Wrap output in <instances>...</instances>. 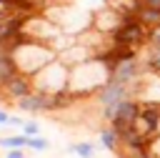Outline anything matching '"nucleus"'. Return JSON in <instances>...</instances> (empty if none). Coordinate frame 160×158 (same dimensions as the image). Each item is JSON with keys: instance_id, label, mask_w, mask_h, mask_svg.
Masks as SVG:
<instances>
[{"instance_id": "f257e3e1", "label": "nucleus", "mask_w": 160, "mask_h": 158, "mask_svg": "<svg viewBox=\"0 0 160 158\" xmlns=\"http://www.w3.org/2000/svg\"><path fill=\"white\" fill-rule=\"evenodd\" d=\"M12 60L18 65L20 73L25 75H35L38 70H42L48 63L58 60V50L48 43H40V40H32L28 35H22L20 40L12 43Z\"/></svg>"}, {"instance_id": "f03ea898", "label": "nucleus", "mask_w": 160, "mask_h": 158, "mask_svg": "<svg viewBox=\"0 0 160 158\" xmlns=\"http://www.w3.org/2000/svg\"><path fill=\"white\" fill-rule=\"evenodd\" d=\"M110 80V68L98 60V58H90L80 65H72L70 68V93L80 100V98H95V93Z\"/></svg>"}, {"instance_id": "7ed1b4c3", "label": "nucleus", "mask_w": 160, "mask_h": 158, "mask_svg": "<svg viewBox=\"0 0 160 158\" xmlns=\"http://www.w3.org/2000/svg\"><path fill=\"white\" fill-rule=\"evenodd\" d=\"M32 85L38 93H48V95L68 90L70 88V65H65L60 58L48 63L42 70H38L32 75Z\"/></svg>"}, {"instance_id": "20e7f679", "label": "nucleus", "mask_w": 160, "mask_h": 158, "mask_svg": "<svg viewBox=\"0 0 160 158\" xmlns=\"http://www.w3.org/2000/svg\"><path fill=\"white\" fill-rule=\"evenodd\" d=\"M140 98H125V100H120L118 105H108V108H98L100 110V118L105 120V123H110L112 128H118L120 133H125V130H130L132 125H135V118H138V113H140Z\"/></svg>"}, {"instance_id": "39448f33", "label": "nucleus", "mask_w": 160, "mask_h": 158, "mask_svg": "<svg viewBox=\"0 0 160 158\" xmlns=\"http://www.w3.org/2000/svg\"><path fill=\"white\" fill-rule=\"evenodd\" d=\"M148 25H142L138 20V15H125V23L110 35L112 45L118 48H135V50H142L148 45Z\"/></svg>"}, {"instance_id": "423d86ee", "label": "nucleus", "mask_w": 160, "mask_h": 158, "mask_svg": "<svg viewBox=\"0 0 160 158\" xmlns=\"http://www.w3.org/2000/svg\"><path fill=\"white\" fill-rule=\"evenodd\" d=\"M22 28H25V35L28 38L40 40V43H48V45L62 33V28L58 23H52L50 18H45V15H28Z\"/></svg>"}, {"instance_id": "0eeeda50", "label": "nucleus", "mask_w": 160, "mask_h": 158, "mask_svg": "<svg viewBox=\"0 0 160 158\" xmlns=\"http://www.w3.org/2000/svg\"><path fill=\"white\" fill-rule=\"evenodd\" d=\"M140 113L135 118V130L140 135H145L148 140H152L160 130V103H152V100H140Z\"/></svg>"}, {"instance_id": "6e6552de", "label": "nucleus", "mask_w": 160, "mask_h": 158, "mask_svg": "<svg viewBox=\"0 0 160 158\" xmlns=\"http://www.w3.org/2000/svg\"><path fill=\"white\" fill-rule=\"evenodd\" d=\"M122 23H125V15H122L118 8L105 5V8H100V10L92 13V23H90V28H95V30L102 33V35H112Z\"/></svg>"}, {"instance_id": "1a4fd4ad", "label": "nucleus", "mask_w": 160, "mask_h": 158, "mask_svg": "<svg viewBox=\"0 0 160 158\" xmlns=\"http://www.w3.org/2000/svg\"><path fill=\"white\" fill-rule=\"evenodd\" d=\"M132 95H135V88H132V85H122V83L108 80V83L95 93V103H98V108H108V105H118L120 100L132 98Z\"/></svg>"}, {"instance_id": "9d476101", "label": "nucleus", "mask_w": 160, "mask_h": 158, "mask_svg": "<svg viewBox=\"0 0 160 158\" xmlns=\"http://www.w3.org/2000/svg\"><path fill=\"white\" fill-rule=\"evenodd\" d=\"M12 108H18L20 113H55V98L48 93H38L32 90L30 95H22L12 103Z\"/></svg>"}, {"instance_id": "9b49d317", "label": "nucleus", "mask_w": 160, "mask_h": 158, "mask_svg": "<svg viewBox=\"0 0 160 158\" xmlns=\"http://www.w3.org/2000/svg\"><path fill=\"white\" fill-rule=\"evenodd\" d=\"M35 90V85H32V78L30 75H25V73H15L2 88H0V95L12 105L18 98H22V95H30Z\"/></svg>"}, {"instance_id": "f8f14e48", "label": "nucleus", "mask_w": 160, "mask_h": 158, "mask_svg": "<svg viewBox=\"0 0 160 158\" xmlns=\"http://www.w3.org/2000/svg\"><path fill=\"white\" fill-rule=\"evenodd\" d=\"M65 65H80V63H85V60H90V58H95V50L90 48V45H85V43H80V40H75L68 50H62L60 55H58Z\"/></svg>"}, {"instance_id": "ddd939ff", "label": "nucleus", "mask_w": 160, "mask_h": 158, "mask_svg": "<svg viewBox=\"0 0 160 158\" xmlns=\"http://www.w3.org/2000/svg\"><path fill=\"white\" fill-rule=\"evenodd\" d=\"M98 143H100V148H105V150H110V153H120V148H122V135H120L118 128H112L110 123H105V125L98 128Z\"/></svg>"}, {"instance_id": "4468645a", "label": "nucleus", "mask_w": 160, "mask_h": 158, "mask_svg": "<svg viewBox=\"0 0 160 158\" xmlns=\"http://www.w3.org/2000/svg\"><path fill=\"white\" fill-rule=\"evenodd\" d=\"M30 138L25 133H15V135H0V148L10 150V148H28Z\"/></svg>"}, {"instance_id": "2eb2a0df", "label": "nucleus", "mask_w": 160, "mask_h": 158, "mask_svg": "<svg viewBox=\"0 0 160 158\" xmlns=\"http://www.w3.org/2000/svg\"><path fill=\"white\" fill-rule=\"evenodd\" d=\"M138 20H140L142 25H148V28H155V25H160V10H158V8L140 5V10H138Z\"/></svg>"}, {"instance_id": "dca6fc26", "label": "nucleus", "mask_w": 160, "mask_h": 158, "mask_svg": "<svg viewBox=\"0 0 160 158\" xmlns=\"http://www.w3.org/2000/svg\"><path fill=\"white\" fill-rule=\"evenodd\" d=\"M68 153H72V155H78V158H95L98 148H95L90 140H80V143H72V145L68 148Z\"/></svg>"}, {"instance_id": "f3484780", "label": "nucleus", "mask_w": 160, "mask_h": 158, "mask_svg": "<svg viewBox=\"0 0 160 158\" xmlns=\"http://www.w3.org/2000/svg\"><path fill=\"white\" fill-rule=\"evenodd\" d=\"M15 73H20L18 65H15V60H12V58H2V60H0V88H2Z\"/></svg>"}, {"instance_id": "a211bd4d", "label": "nucleus", "mask_w": 160, "mask_h": 158, "mask_svg": "<svg viewBox=\"0 0 160 158\" xmlns=\"http://www.w3.org/2000/svg\"><path fill=\"white\" fill-rule=\"evenodd\" d=\"M28 148L30 150H38V153H45V150H50V140L45 135H35V138H30V145Z\"/></svg>"}, {"instance_id": "6ab92c4d", "label": "nucleus", "mask_w": 160, "mask_h": 158, "mask_svg": "<svg viewBox=\"0 0 160 158\" xmlns=\"http://www.w3.org/2000/svg\"><path fill=\"white\" fill-rule=\"evenodd\" d=\"M40 130H42V125H40L38 120H25V125L20 128V133H25L28 138H35V135H40Z\"/></svg>"}, {"instance_id": "aec40b11", "label": "nucleus", "mask_w": 160, "mask_h": 158, "mask_svg": "<svg viewBox=\"0 0 160 158\" xmlns=\"http://www.w3.org/2000/svg\"><path fill=\"white\" fill-rule=\"evenodd\" d=\"M22 125H25V118L18 113H10V128H22Z\"/></svg>"}, {"instance_id": "412c9836", "label": "nucleus", "mask_w": 160, "mask_h": 158, "mask_svg": "<svg viewBox=\"0 0 160 158\" xmlns=\"http://www.w3.org/2000/svg\"><path fill=\"white\" fill-rule=\"evenodd\" d=\"M2 158H25V150L22 148H10V150H5Z\"/></svg>"}, {"instance_id": "4be33fe9", "label": "nucleus", "mask_w": 160, "mask_h": 158, "mask_svg": "<svg viewBox=\"0 0 160 158\" xmlns=\"http://www.w3.org/2000/svg\"><path fill=\"white\" fill-rule=\"evenodd\" d=\"M150 153H152L155 158H160V135H155V138L150 140Z\"/></svg>"}, {"instance_id": "5701e85b", "label": "nucleus", "mask_w": 160, "mask_h": 158, "mask_svg": "<svg viewBox=\"0 0 160 158\" xmlns=\"http://www.w3.org/2000/svg\"><path fill=\"white\" fill-rule=\"evenodd\" d=\"M0 128H10V113L5 108H0Z\"/></svg>"}, {"instance_id": "b1692460", "label": "nucleus", "mask_w": 160, "mask_h": 158, "mask_svg": "<svg viewBox=\"0 0 160 158\" xmlns=\"http://www.w3.org/2000/svg\"><path fill=\"white\" fill-rule=\"evenodd\" d=\"M125 158H155L150 150H145V153H132V155H125Z\"/></svg>"}, {"instance_id": "393cba45", "label": "nucleus", "mask_w": 160, "mask_h": 158, "mask_svg": "<svg viewBox=\"0 0 160 158\" xmlns=\"http://www.w3.org/2000/svg\"><path fill=\"white\" fill-rule=\"evenodd\" d=\"M140 5H148V8H158L160 10V0H140Z\"/></svg>"}, {"instance_id": "a878e982", "label": "nucleus", "mask_w": 160, "mask_h": 158, "mask_svg": "<svg viewBox=\"0 0 160 158\" xmlns=\"http://www.w3.org/2000/svg\"><path fill=\"white\" fill-rule=\"evenodd\" d=\"M158 135H160V130H158Z\"/></svg>"}]
</instances>
